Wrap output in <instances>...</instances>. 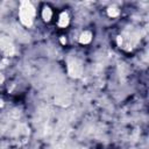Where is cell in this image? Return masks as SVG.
Here are the masks:
<instances>
[{"mask_svg": "<svg viewBox=\"0 0 149 149\" xmlns=\"http://www.w3.org/2000/svg\"><path fill=\"white\" fill-rule=\"evenodd\" d=\"M36 15H37V10L31 1H29V0L20 1L17 17H19L20 23L23 27H26V28L33 27L35 23V20H36Z\"/></svg>", "mask_w": 149, "mask_h": 149, "instance_id": "1", "label": "cell"}, {"mask_svg": "<svg viewBox=\"0 0 149 149\" xmlns=\"http://www.w3.org/2000/svg\"><path fill=\"white\" fill-rule=\"evenodd\" d=\"M139 40H140V35L137 31L135 30H125L122 33H120L116 38H115V42H116V45L126 51V52H130L133 51L137 43H139Z\"/></svg>", "mask_w": 149, "mask_h": 149, "instance_id": "2", "label": "cell"}, {"mask_svg": "<svg viewBox=\"0 0 149 149\" xmlns=\"http://www.w3.org/2000/svg\"><path fill=\"white\" fill-rule=\"evenodd\" d=\"M66 71L69 77L73 78V79H78L83 76L84 72V63L81 59H79L78 57H69L66 59Z\"/></svg>", "mask_w": 149, "mask_h": 149, "instance_id": "3", "label": "cell"}, {"mask_svg": "<svg viewBox=\"0 0 149 149\" xmlns=\"http://www.w3.org/2000/svg\"><path fill=\"white\" fill-rule=\"evenodd\" d=\"M71 23V15L68 10H62L59 12V14L57 15V21H56V24L58 28L61 29H65L70 26Z\"/></svg>", "mask_w": 149, "mask_h": 149, "instance_id": "4", "label": "cell"}, {"mask_svg": "<svg viewBox=\"0 0 149 149\" xmlns=\"http://www.w3.org/2000/svg\"><path fill=\"white\" fill-rule=\"evenodd\" d=\"M40 16H41V19L44 23H50L54 20V16H55L52 7L49 6V5H43L41 7V10H40Z\"/></svg>", "mask_w": 149, "mask_h": 149, "instance_id": "5", "label": "cell"}, {"mask_svg": "<svg viewBox=\"0 0 149 149\" xmlns=\"http://www.w3.org/2000/svg\"><path fill=\"white\" fill-rule=\"evenodd\" d=\"M0 52H1V55L3 57H10L14 54L13 43L7 38H2L0 41Z\"/></svg>", "mask_w": 149, "mask_h": 149, "instance_id": "6", "label": "cell"}, {"mask_svg": "<svg viewBox=\"0 0 149 149\" xmlns=\"http://www.w3.org/2000/svg\"><path fill=\"white\" fill-rule=\"evenodd\" d=\"M93 41V33L90 29L81 30L78 35V43L81 45H88Z\"/></svg>", "mask_w": 149, "mask_h": 149, "instance_id": "7", "label": "cell"}, {"mask_svg": "<svg viewBox=\"0 0 149 149\" xmlns=\"http://www.w3.org/2000/svg\"><path fill=\"white\" fill-rule=\"evenodd\" d=\"M106 14L108 17L111 19H116L120 16L121 14V9L120 7H118L116 5H109L107 8H106Z\"/></svg>", "mask_w": 149, "mask_h": 149, "instance_id": "8", "label": "cell"}, {"mask_svg": "<svg viewBox=\"0 0 149 149\" xmlns=\"http://www.w3.org/2000/svg\"><path fill=\"white\" fill-rule=\"evenodd\" d=\"M59 42H61L62 45H65V44L68 43V38H66V36H65V35H61V36H59Z\"/></svg>", "mask_w": 149, "mask_h": 149, "instance_id": "9", "label": "cell"}]
</instances>
